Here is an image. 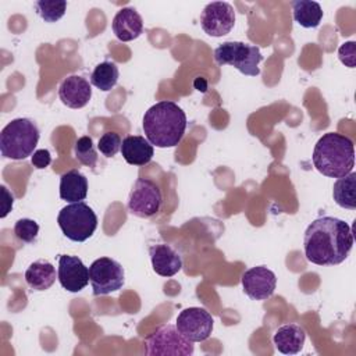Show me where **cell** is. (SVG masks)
<instances>
[{
    "label": "cell",
    "instance_id": "cell-1",
    "mask_svg": "<svg viewBox=\"0 0 356 356\" xmlns=\"http://www.w3.org/2000/svg\"><path fill=\"white\" fill-rule=\"evenodd\" d=\"M353 246V234L348 222L324 216L316 218L305 231L303 249L306 259L317 266L342 263Z\"/></svg>",
    "mask_w": 356,
    "mask_h": 356
},
{
    "label": "cell",
    "instance_id": "cell-2",
    "mask_svg": "<svg viewBox=\"0 0 356 356\" xmlns=\"http://www.w3.org/2000/svg\"><path fill=\"white\" fill-rule=\"evenodd\" d=\"M142 127L146 139L157 147H174L184 138L186 114L174 102L161 100L143 115Z\"/></svg>",
    "mask_w": 356,
    "mask_h": 356
},
{
    "label": "cell",
    "instance_id": "cell-3",
    "mask_svg": "<svg viewBox=\"0 0 356 356\" xmlns=\"http://www.w3.org/2000/svg\"><path fill=\"white\" fill-rule=\"evenodd\" d=\"M312 159L316 170L323 175L345 177L355 165L353 140L338 132H327L317 140Z\"/></svg>",
    "mask_w": 356,
    "mask_h": 356
},
{
    "label": "cell",
    "instance_id": "cell-4",
    "mask_svg": "<svg viewBox=\"0 0 356 356\" xmlns=\"http://www.w3.org/2000/svg\"><path fill=\"white\" fill-rule=\"evenodd\" d=\"M39 128L29 118L11 120L0 132L1 156L11 160H24L32 156L39 142Z\"/></svg>",
    "mask_w": 356,
    "mask_h": 356
},
{
    "label": "cell",
    "instance_id": "cell-5",
    "mask_svg": "<svg viewBox=\"0 0 356 356\" xmlns=\"http://www.w3.org/2000/svg\"><path fill=\"white\" fill-rule=\"evenodd\" d=\"M57 222L61 232L72 242H85L97 228V216L85 202H75L64 206Z\"/></svg>",
    "mask_w": 356,
    "mask_h": 356
},
{
    "label": "cell",
    "instance_id": "cell-6",
    "mask_svg": "<svg viewBox=\"0 0 356 356\" xmlns=\"http://www.w3.org/2000/svg\"><path fill=\"white\" fill-rule=\"evenodd\" d=\"M214 60L218 65H232L243 75L256 76L260 74L259 64L263 56L254 44L229 40L214 49Z\"/></svg>",
    "mask_w": 356,
    "mask_h": 356
},
{
    "label": "cell",
    "instance_id": "cell-7",
    "mask_svg": "<svg viewBox=\"0 0 356 356\" xmlns=\"http://www.w3.org/2000/svg\"><path fill=\"white\" fill-rule=\"evenodd\" d=\"M193 350V342L172 324L160 325L145 339V353L149 356H191Z\"/></svg>",
    "mask_w": 356,
    "mask_h": 356
},
{
    "label": "cell",
    "instance_id": "cell-8",
    "mask_svg": "<svg viewBox=\"0 0 356 356\" xmlns=\"http://www.w3.org/2000/svg\"><path fill=\"white\" fill-rule=\"evenodd\" d=\"M89 282L95 296L108 295L122 288L125 273L117 260L111 257H100L89 267Z\"/></svg>",
    "mask_w": 356,
    "mask_h": 356
},
{
    "label": "cell",
    "instance_id": "cell-9",
    "mask_svg": "<svg viewBox=\"0 0 356 356\" xmlns=\"http://www.w3.org/2000/svg\"><path fill=\"white\" fill-rule=\"evenodd\" d=\"M163 203L161 189L156 182L147 178H138L129 192L127 207L128 211L139 218L154 216Z\"/></svg>",
    "mask_w": 356,
    "mask_h": 356
},
{
    "label": "cell",
    "instance_id": "cell-10",
    "mask_svg": "<svg viewBox=\"0 0 356 356\" xmlns=\"http://www.w3.org/2000/svg\"><path fill=\"white\" fill-rule=\"evenodd\" d=\"M178 331L192 342L206 341L213 331V317L203 307L184 309L177 317Z\"/></svg>",
    "mask_w": 356,
    "mask_h": 356
},
{
    "label": "cell",
    "instance_id": "cell-11",
    "mask_svg": "<svg viewBox=\"0 0 356 356\" xmlns=\"http://www.w3.org/2000/svg\"><path fill=\"white\" fill-rule=\"evenodd\" d=\"M235 25L234 7L227 1L209 3L200 14V26L209 36L221 38Z\"/></svg>",
    "mask_w": 356,
    "mask_h": 356
},
{
    "label": "cell",
    "instance_id": "cell-12",
    "mask_svg": "<svg viewBox=\"0 0 356 356\" xmlns=\"http://www.w3.org/2000/svg\"><path fill=\"white\" fill-rule=\"evenodd\" d=\"M243 292L253 300H264L273 296L277 286L275 274L266 266H256L242 274Z\"/></svg>",
    "mask_w": 356,
    "mask_h": 356
},
{
    "label": "cell",
    "instance_id": "cell-13",
    "mask_svg": "<svg viewBox=\"0 0 356 356\" xmlns=\"http://www.w3.org/2000/svg\"><path fill=\"white\" fill-rule=\"evenodd\" d=\"M57 280L68 292H79L89 282V268L78 256L60 254Z\"/></svg>",
    "mask_w": 356,
    "mask_h": 356
},
{
    "label": "cell",
    "instance_id": "cell-14",
    "mask_svg": "<svg viewBox=\"0 0 356 356\" xmlns=\"http://www.w3.org/2000/svg\"><path fill=\"white\" fill-rule=\"evenodd\" d=\"M58 97L70 108H82L92 97L90 83L81 75H70L60 83Z\"/></svg>",
    "mask_w": 356,
    "mask_h": 356
},
{
    "label": "cell",
    "instance_id": "cell-15",
    "mask_svg": "<svg viewBox=\"0 0 356 356\" xmlns=\"http://www.w3.org/2000/svg\"><path fill=\"white\" fill-rule=\"evenodd\" d=\"M152 267L161 277H172L182 268L181 253L168 243H156L149 248Z\"/></svg>",
    "mask_w": 356,
    "mask_h": 356
},
{
    "label": "cell",
    "instance_id": "cell-16",
    "mask_svg": "<svg viewBox=\"0 0 356 356\" xmlns=\"http://www.w3.org/2000/svg\"><path fill=\"white\" fill-rule=\"evenodd\" d=\"M111 28L118 40L131 42L143 32V21L135 8L124 7L114 15Z\"/></svg>",
    "mask_w": 356,
    "mask_h": 356
},
{
    "label": "cell",
    "instance_id": "cell-17",
    "mask_svg": "<svg viewBox=\"0 0 356 356\" xmlns=\"http://www.w3.org/2000/svg\"><path fill=\"white\" fill-rule=\"evenodd\" d=\"M121 154L131 165H145L154 156L153 145L140 135H128L122 139Z\"/></svg>",
    "mask_w": 356,
    "mask_h": 356
},
{
    "label": "cell",
    "instance_id": "cell-18",
    "mask_svg": "<svg viewBox=\"0 0 356 356\" xmlns=\"http://www.w3.org/2000/svg\"><path fill=\"white\" fill-rule=\"evenodd\" d=\"M306 341V331L299 324L281 325L273 335V342L278 352L284 355H296L302 350Z\"/></svg>",
    "mask_w": 356,
    "mask_h": 356
},
{
    "label": "cell",
    "instance_id": "cell-19",
    "mask_svg": "<svg viewBox=\"0 0 356 356\" xmlns=\"http://www.w3.org/2000/svg\"><path fill=\"white\" fill-rule=\"evenodd\" d=\"M88 195V178L78 170H70L60 177V197L75 203L85 200Z\"/></svg>",
    "mask_w": 356,
    "mask_h": 356
},
{
    "label": "cell",
    "instance_id": "cell-20",
    "mask_svg": "<svg viewBox=\"0 0 356 356\" xmlns=\"http://www.w3.org/2000/svg\"><path fill=\"white\" fill-rule=\"evenodd\" d=\"M56 268L54 266L44 260L39 259L28 266L25 270V281L32 291H46L56 281Z\"/></svg>",
    "mask_w": 356,
    "mask_h": 356
},
{
    "label": "cell",
    "instance_id": "cell-21",
    "mask_svg": "<svg viewBox=\"0 0 356 356\" xmlns=\"http://www.w3.org/2000/svg\"><path fill=\"white\" fill-rule=\"evenodd\" d=\"M334 202L348 210L356 209V172L350 171L345 177H341L335 181L332 188Z\"/></svg>",
    "mask_w": 356,
    "mask_h": 356
},
{
    "label": "cell",
    "instance_id": "cell-22",
    "mask_svg": "<svg viewBox=\"0 0 356 356\" xmlns=\"http://www.w3.org/2000/svg\"><path fill=\"white\" fill-rule=\"evenodd\" d=\"M293 19L303 28H317L323 18L321 6L312 0H296L292 3Z\"/></svg>",
    "mask_w": 356,
    "mask_h": 356
},
{
    "label": "cell",
    "instance_id": "cell-23",
    "mask_svg": "<svg viewBox=\"0 0 356 356\" xmlns=\"http://www.w3.org/2000/svg\"><path fill=\"white\" fill-rule=\"evenodd\" d=\"M118 67L113 61H103L90 74V83L103 92L111 90L118 82Z\"/></svg>",
    "mask_w": 356,
    "mask_h": 356
},
{
    "label": "cell",
    "instance_id": "cell-24",
    "mask_svg": "<svg viewBox=\"0 0 356 356\" xmlns=\"http://www.w3.org/2000/svg\"><path fill=\"white\" fill-rule=\"evenodd\" d=\"M33 7L42 19H44L46 22H56L65 14L67 1H64V0H60V1L39 0V1H35Z\"/></svg>",
    "mask_w": 356,
    "mask_h": 356
},
{
    "label": "cell",
    "instance_id": "cell-25",
    "mask_svg": "<svg viewBox=\"0 0 356 356\" xmlns=\"http://www.w3.org/2000/svg\"><path fill=\"white\" fill-rule=\"evenodd\" d=\"M74 153H75L76 160L86 167L93 168L97 163V154H96L93 140L90 136L78 138L74 145Z\"/></svg>",
    "mask_w": 356,
    "mask_h": 356
},
{
    "label": "cell",
    "instance_id": "cell-26",
    "mask_svg": "<svg viewBox=\"0 0 356 356\" xmlns=\"http://www.w3.org/2000/svg\"><path fill=\"white\" fill-rule=\"evenodd\" d=\"M14 234L21 242L32 243L36 241V236L39 234V225L35 220L19 218L14 224Z\"/></svg>",
    "mask_w": 356,
    "mask_h": 356
},
{
    "label": "cell",
    "instance_id": "cell-27",
    "mask_svg": "<svg viewBox=\"0 0 356 356\" xmlns=\"http://www.w3.org/2000/svg\"><path fill=\"white\" fill-rule=\"evenodd\" d=\"M121 138L117 132H106L100 136L99 143H97V149L100 150V153L106 157H113L117 154L118 150H121Z\"/></svg>",
    "mask_w": 356,
    "mask_h": 356
},
{
    "label": "cell",
    "instance_id": "cell-28",
    "mask_svg": "<svg viewBox=\"0 0 356 356\" xmlns=\"http://www.w3.org/2000/svg\"><path fill=\"white\" fill-rule=\"evenodd\" d=\"M338 57L342 64L349 68H355L356 65V43L355 42H345L338 49Z\"/></svg>",
    "mask_w": 356,
    "mask_h": 356
},
{
    "label": "cell",
    "instance_id": "cell-29",
    "mask_svg": "<svg viewBox=\"0 0 356 356\" xmlns=\"http://www.w3.org/2000/svg\"><path fill=\"white\" fill-rule=\"evenodd\" d=\"M31 163L35 168L38 170H43L46 168L50 163H51V154L47 149H39L35 150L33 154L31 156Z\"/></svg>",
    "mask_w": 356,
    "mask_h": 356
},
{
    "label": "cell",
    "instance_id": "cell-30",
    "mask_svg": "<svg viewBox=\"0 0 356 356\" xmlns=\"http://www.w3.org/2000/svg\"><path fill=\"white\" fill-rule=\"evenodd\" d=\"M0 189H1V196H3V202H1V213H0V217L1 218H4L8 213H10V210L13 209V203H14V196H13V193L4 186V185H1L0 186Z\"/></svg>",
    "mask_w": 356,
    "mask_h": 356
},
{
    "label": "cell",
    "instance_id": "cell-31",
    "mask_svg": "<svg viewBox=\"0 0 356 356\" xmlns=\"http://www.w3.org/2000/svg\"><path fill=\"white\" fill-rule=\"evenodd\" d=\"M193 85H195V88H196L197 90H202V92H206V89H207V82H206L203 78H200V76L195 79Z\"/></svg>",
    "mask_w": 356,
    "mask_h": 356
}]
</instances>
